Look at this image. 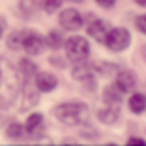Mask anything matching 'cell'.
Listing matches in <instances>:
<instances>
[{"instance_id":"obj_1","label":"cell","mask_w":146,"mask_h":146,"mask_svg":"<svg viewBox=\"0 0 146 146\" xmlns=\"http://www.w3.org/2000/svg\"><path fill=\"white\" fill-rule=\"evenodd\" d=\"M21 87L19 72L3 58H0V106L14 100Z\"/></svg>"},{"instance_id":"obj_2","label":"cell","mask_w":146,"mask_h":146,"mask_svg":"<svg viewBox=\"0 0 146 146\" xmlns=\"http://www.w3.org/2000/svg\"><path fill=\"white\" fill-rule=\"evenodd\" d=\"M53 112L56 119L66 126H78L88 117V107L83 102H65L56 106Z\"/></svg>"},{"instance_id":"obj_3","label":"cell","mask_w":146,"mask_h":146,"mask_svg":"<svg viewBox=\"0 0 146 146\" xmlns=\"http://www.w3.org/2000/svg\"><path fill=\"white\" fill-rule=\"evenodd\" d=\"M65 53L70 61H82L87 60L90 54V44L87 37L83 36H72L65 41Z\"/></svg>"},{"instance_id":"obj_4","label":"cell","mask_w":146,"mask_h":146,"mask_svg":"<svg viewBox=\"0 0 146 146\" xmlns=\"http://www.w3.org/2000/svg\"><path fill=\"white\" fill-rule=\"evenodd\" d=\"M104 44L114 53H121L131 44V33L124 27H114L109 29L104 37Z\"/></svg>"},{"instance_id":"obj_5","label":"cell","mask_w":146,"mask_h":146,"mask_svg":"<svg viewBox=\"0 0 146 146\" xmlns=\"http://www.w3.org/2000/svg\"><path fill=\"white\" fill-rule=\"evenodd\" d=\"M46 48V42H44V37L41 36L36 31H27V34L22 41V49L29 54V56H37L42 53V49Z\"/></svg>"},{"instance_id":"obj_6","label":"cell","mask_w":146,"mask_h":146,"mask_svg":"<svg viewBox=\"0 0 146 146\" xmlns=\"http://www.w3.org/2000/svg\"><path fill=\"white\" fill-rule=\"evenodd\" d=\"M58 21H60V26L65 31H72V33L78 31L83 26V19H82L80 12L76 9H65V10H61Z\"/></svg>"},{"instance_id":"obj_7","label":"cell","mask_w":146,"mask_h":146,"mask_svg":"<svg viewBox=\"0 0 146 146\" xmlns=\"http://www.w3.org/2000/svg\"><path fill=\"white\" fill-rule=\"evenodd\" d=\"M136 85V76L131 70H122V72L117 73L115 76V87L121 90V92H129L133 90Z\"/></svg>"},{"instance_id":"obj_8","label":"cell","mask_w":146,"mask_h":146,"mask_svg":"<svg viewBox=\"0 0 146 146\" xmlns=\"http://www.w3.org/2000/svg\"><path fill=\"white\" fill-rule=\"evenodd\" d=\"M58 85V78L53 73H37L36 75V87L39 88V92H53Z\"/></svg>"},{"instance_id":"obj_9","label":"cell","mask_w":146,"mask_h":146,"mask_svg":"<svg viewBox=\"0 0 146 146\" xmlns=\"http://www.w3.org/2000/svg\"><path fill=\"white\" fill-rule=\"evenodd\" d=\"M107 31H109V24L106 21H102V19L92 21L88 24V27H87V33L94 37L95 41H99V42H104V37L107 34Z\"/></svg>"},{"instance_id":"obj_10","label":"cell","mask_w":146,"mask_h":146,"mask_svg":"<svg viewBox=\"0 0 146 146\" xmlns=\"http://www.w3.org/2000/svg\"><path fill=\"white\" fill-rule=\"evenodd\" d=\"M121 115L119 104H107V107L97 110V119L104 124H114Z\"/></svg>"},{"instance_id":"obj_11","label":"cell","mask_w":146,"mask_h":146,"mask_svg":"<svg viewBox=\"0 0 146 146\" xmlns=\"http://www.w3.org/2000/svg\"><path fill=\"white\" fill-rule=\"evenodd\" d=\"M92 65L90 63H87L85 60H82V61H75V66L72 68V76L75 80H88L90 76H92Z\"/></svg>"},{"instance_id":"obj_12","label":"cell","mask_w":146,"mask_h":146,"mask_svg":"<svg viewBox=\"0 0 146 146\" xmlns=\"http://www.w3.org/2000/svg\"><path fill=\"white\" fill-rule=\"evenodd\" d=\"M42 122H44L42 114L34 112V114H31V115L27 117V121H26V124H24V129H26L27 134H36L37 131L42 127Z\"/></svg>"},{"instance_id":"obj_13","label":"cell","mask_w":146,"mask_h":146,"mask_svg":"<svg viewBox=\"0 0 146 146\" xmlns=\"http://www.w3.org/2000/svg\"><path fill=\"white\" fill-rule=\"evenodd\" d=\"M127 106L129 110L134 112V114H141L146 110V95L145 94H134L131 95V99L127 100Z\"/></svg>"},{"instance_id":"obj_14","label":"cell","mask_w":146,"mask_h":146,"mask_svg":"<svg viewBox=\"0 0 146 146\" xmlns=\"http://www.w3.org/2000/svg\"><path fill=\"white\" fill-rule=\"evenodd\" d=\"M27 31L29 29H21V31H14L12 34H9V37H7V46L10 49H14V51L22 49V41H24L26 34H27Z\"/></svg>"},{"instance_id":"obj_15","label":"cell","mask_w":146,"mask_h":146,"mask_svg":"<svg viewBox=\"0 0 146 146\" xmlns=\"http://www.w3.org/2000/svg\"><path fill=\"white\" fill-rule=\"evenodd\" d=\"M19 73L24 75L26 78H31V76H34L37 73V66L33 61H29L27 58H22V60L19 61Z\"/></svg>"},{"instance_id":"obj_16","label":"cell","mask_w":146,"mask_h":146,"mask_svg":"<svg viewBox=\"0 0 146 146\" xmlns=\"http://www.w3.org/2000/svg\"><path fill=\"white\" fill-rule=\"evenodd\" d=\"M121 90L117 88V87H106V90H104V102L106 104H119L121 102Z\"/></svg>"},{"instance_id":"obj_17","label":"cell","mask_w":146,"mask_h":146,"mask_svg":"<svg viewBox=\"0 0 146 146\" xmlns=\"http://www.w3.org/2000/svg\"><path fill=\"white\" fill-rule=\"evenodd\" d=\"M44 42H46V46H49L51 49H58V48L61 46V42H63V37H61V34H60L58 31H51V33L46 36Z\"/></svg>"},{"instance_id":"obj_18","label":"cell","mask_w":146,"mask_h":146,"mask_svg":"<svg viewBox=\"0 0 146 146\" xmlns=\"http://www.w3.org/2000/svg\"><path fill=\"white\" fill-rule=\"evenodd\" d=\"M22 134H24V127H22L19 122L9 124V127H7V136H9L10 139H19V138H22Z\"/></svg>"},{"instance_id":"obj_19","label":"cell","mask_w":146,"mask_h":146,"mask_svg":"<svg viewBox=\"0 0 146 146\" xmlns=\"http://www.w3.org/2000/svg\"><path fill=\"white\" fill-rule=\"evenodd\" d=\"M41 7L48 14H54L61 7V0H41Z\"/></svg>"},{"instance_id":"obj_20","label":"cell","mask_w":146,"mask_h":146,"mask_svg":"<svg viewBox=\"0 0 146 146\" xmlns=\"http://www.w3.org/2000/svg\"><path fill=\"white\" fill-rule=\"evenodd\" d=\"M134 24H136V29H138L139 33L146 34V14L138 15V17H136V21H134Z\"/></svg>"},{"instance_id":"obj_21","label":"cell","mask_w":146,"mask_h":146,"mask_svg":"<svg viewBox=\"0 0 146 146\" xmlns=\"http://www.w3.org/2000/svg\"><path fill=\"white\" fill-rule=\"evenodd\" d=\"M99 70H100V73H102V75L109 76L110 72H115V70H117V66H115V65H110V63H102V65L99 66Z\"/></svg>"},{"instance_id":"obj_22","label":"cell","mask_w":146,"mask_h":146,"mask_svg":"<svg viewBox=\"0 0 146 146\" xmlns=\"http://www.w3.org/2000/svg\"><path fill=\"white\" fill-rule=\"evenodd\" d=\"M127 146H146V141L143 138H129Z\"/></svg>"},{"instance_id":"obj_23","label":"cell","mask_w":146,"mask_h":146,"mask_svg":"<svg viewBox=\"0 0 146 146\" xmlns=\"http://www.w3.org/2000/svg\"><path fill=\"white\" fill-rule=\"evenodd\" d=\"M95 2H97V5H100L102 9H112L117 0H95Z\"/></svg>"},{"instance_id":"obj_24","label":"cell","mask_w":146,"mask_h":146,"mask_svg":"<svg viewBox=\"0 0 146 146\" xmlns=\"http://www.w3.org/2000/svg\"><path fill=\"white\" fill-rule=\"evenodd\" d=\"M3 31H5V21L0 17V39H2V36H3Z\"/></svg>"},{"instance_id":"obj_25","label":"cell","mask_w":146,"mask_h":146,"mask_svg":"<svg viewBox=\"0 0 146 146\" xmlns=\"http://www.w3.org/2000/svg\"><path fill=\"white\" fill-rule=\"evenodd\" d=\"M138 5H141V7H146V0H134Z\"/></svg>"},{"instance_id":"obj_26","label":"cell","mask_w":146,"mask_h":146,"mask_svg":"<svg viewBox=\"0 0 146 146\" xmlns=\"http://www.w3.org/2000/svg\"><path fill=\"white\" fill-rule=\"evenodd\" d=\"M70 2H83V0H70Z\"/></svg>"}]
</instances>
